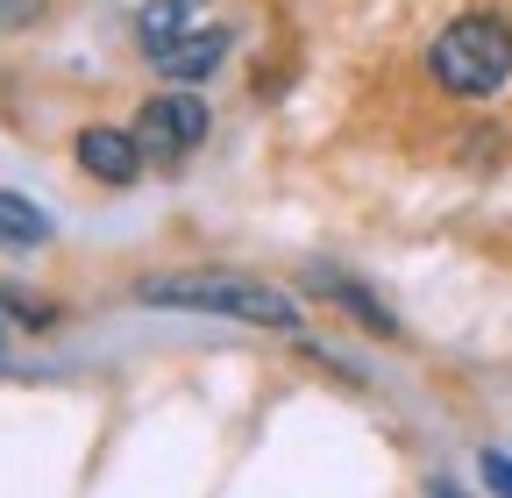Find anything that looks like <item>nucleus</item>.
Here are the masks:
<instances>
[{
  "label": "nucleus",
  "instance_id": "20e7f679",
  "mask_svg": "<svg viewBox=\"0 0 512 498\" xmlns=\"http://www.w3.org/2000/svg\"><path fill=\"white\" fill-rule=\"evenodd\" d=\"M79 171L86 178H100V185H136L143 178V143H136V129H79Z\"/></svg>",
  "mask_w": 512,
  "mask_h": 498
},
{
  "label": "nucleus",
  "instance_id": "f03ea898",
  "mask_svg": "<svg viewBox=\"0 0 512 498\" xmlns=\"http://www.w3.org/2000/svg\"><path fill=\"white\" fill-rule=\"evenodd\" d=\"M427 79L448 100H491L512 86V22L491 8L456 15L434 43H427Z\"/></svg>",
  "mask_w": 512,
  "mask_h": 498
},
{
  "label": "nucleus",
  "instance_id": "9b49d317",
  "mask_svg": "<svg viewBox=\"0 0 512 498\" xmlns=\"http://www.w3.org/2000/svg\"><path fill=\"white\" fill-rule=\"evenodd\" d=\"M427 498H463V491L456 484H427Z\"/></svg>",
  "mask_w": 512,
  "mask_h": 498
},
{
  "label": "nucleus",
  "instance_id": "f8f14e48",
  "mask_svg": "<svg viewBox=\"0 0 512 498\" xmlns=\"http://www.w3.org/2000/svg\"><path fill=\"white\" fill-rule=\"evenodd\" d=\"M0 328H8V321H0ZM0 370H8V349H0Z\"/></svg>",
  "mask_w": 512,
  "mask_h": 498
},
{
  "label": "nucleus",
  "instance_id": "423d86ee",
  "mask_svg": "<svg viewBox=\"0 0 512 498\" xmlns=\"http://www.w3.org/2000/svg\"><path fill=\"white\" fill-rule=\"evenodd\" d=\"M306 292H320L328 306H349V314H356V328H370V335H384V342L399 335V321H392V306H384L377 292H363L356 278H335V271H313V278H306Z\"/></svg>",
  "mask_w": 512,
  "mask_h": 498
},
{
  "label": "nucleus",
  "instance_id": "0eeeda50",
  "mask_svg": "<svg viewBox=\"0 0 512 498\" xmlns=\"http://www.w3.org/2000/svg\"><path fill=\"white\" fill-rule=\"evenodd\" d=\"M43 242H50V214L0 185V249H43Z\"/></svg>",
  "mask_w": 512,
  "mask_h": 498
},
{
  "label": "nucleus",
  "instance_id": "6e6552de",
  "mask_svg": "<svg viewBox=\"0 0 512 498\" xmlns=\"http://www.w3.org/2000/svg\"><path fill=\"white\" fill-rule=\"evenodd\" d=\"M185 29H192V15H185V0H150V8L136 15V43H143V57L171 50V43H178Z\"/></svg>",
  "mask_w": 512,
  "mask_h": 498
},
{
  "label": "nucleus",
  "instance_id": "39448f33",
  "mask_svg": "<svg viewBox=\"0 0 512 498\" xmlns=\"http://www.w3.org/2000/svg\"><path fill=\"white\" fill-rule=\"evenodd\" d=\"M228 43H235L228 29H214V22H192V29H185L171 50H157V57H150V65H157L171 86H200V79H214V72H221Z\"/></svg>",
  "mask_w": 512,
  "mask_h": 498
},
{
  "label": "nucleus",
  "instance_id": "9d476101",
  "mask_svg": "<svg viewBox=\"0 0 512 498\" xmlns=\"http://www.w3.org/2000/svg\"><path fill=\"white\" fill-rule=\"evenodd\" d=\"M484 484H491V498H512V456L505 449H484Z\"/></svg>",
  "mask_w": 512,
  "mask_h": 498
},
{
  "label": "nucleus",
  "instance_id": "f257e3e1",
  "mask_svg": "<svg viewBox=\"0 0 512 498\" xmlns=\"http://www.w3.org/2000/svg\"><path fill=\"white\" fill-rule=\"evenodd\" d=\"M143 306H171V314H214V321H242V328H278L299 335V299L242 278V271H185V278H143L136 285Z\"/></svg>",
  "mask_w": 512,
  "mask_h": 498
},
{
  "label": "nucleus",
  "instance_id": "7ed1b4c3",
  "mask_svg": "<svg viewBox=\"0 0 512 498\" xmlns=\"http://www.w3.org/2000/svg\"><path fill=\"white\" fill-rule=\"evenodd\" d=\"M207 100L200 93H150L143 100V114H136V143H143V157H157V164H185L192 150L207 143Z\"/></svg>",
  "mask_w": 512,
  "mask_h": 498
},
{
  "label": "nucleus",
  "instance_id": "1a4fd4ad",
  "mask_svg": "<svg viewBox=\"0 0 512 498\" xmlns=\"http://www.w3.org/2000/svg\"><path fill=\"white\" fill-rule=\"evenodd\" d=\"M50 8V0H0V36H15V29H29L36 15Z\"/></svg>",
  "mask_w": 512,
  "mask_h": 498
}]
</instances>
